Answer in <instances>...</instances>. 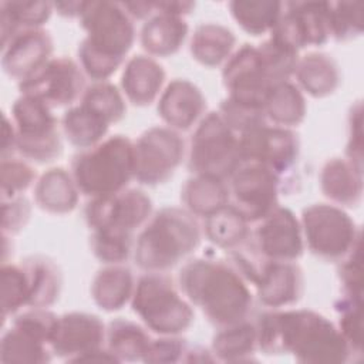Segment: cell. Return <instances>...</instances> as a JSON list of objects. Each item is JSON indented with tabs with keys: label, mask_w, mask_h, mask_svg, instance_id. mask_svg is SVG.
Instances as JSON below:
<instances>
[{
	"label": "cell",
	"mask_w": 364,
	"mask_h": 364,
	"mask_svg": "<svg viewBox=\"0 0 364 364\" xmlns=\"http://www.w3.org/2000/svg\"><path fill=\"white\" fill-rule=\"evenodd\" d=\"M257 350L291 354L300 363H347L354 351L326 316L309 309H270L257 316Z\"/></svg>",
	"instance_id": "6da1fadb"
},
{
	"label": "cell",
	"mask_w": 364,
	"mask_h": 364,
	"mask_svg": "<svg viewBox=\"0 0 364 364\" xmlns=\"http://www.w3.org/2000/svg\"><path fill=\"white\" fill-rule=\"evenodd\" d=\"M178 287L218 328L247 320L253 307L249 282L230 260L196 257L179 270Z\"/></svg>",
	"instance_id": "7a4b0ae2"
},
{
	"label": "cell",
	"mask_w": 364,
	"mask_h": 364,
	"mask_svg": "<svg viewBox=\"0 0 364 364\" xmlns=\"http://www.w3.org/2000/svg\"><path fill=\"white\" fill-rule=\"evenodd\" d=\"M134 21L124 3L85 1L80 23L87 36L78 47L85 77L102 82L117 73L136 38Z\"/></svg>",
	"instance_id": "3957f363"
},
{
	"label": "cell",
	"mask_w": 364,
	"mask_h": 364,
	"mask_svg": "<svg viewBox=\"0 0 364 364\" xmlns=\"http://www.w3.org/2000/svg\"><path fill=\"white\" fill-rule=\"evenodd\" d=\"M202 235L195 215L185 208L165 206L152 213L139 230L134 262L144 272L166 273L199 247Z\"/></svg>",
	"instance_id": "277c9868"
},
{
	"label": "cell",
	"mask_w": 364,
	"mask_h": 364,
	"mask_svg": "<svg viewBox=\"0 0 364 364\" xmlns=\"http://www.w3.org/2000/svg\"><path fill=\"white\" fill-rule=\"evenodd\" d=\"M70 171L80 193L90 199L117 193L135 179L134 141L121 134L107 136L74 155Z\"/></svg>",
	"instance_id": "5b68a950"
},
{
	"label": "cell",
	"mask_w": 364,
	"mask_h": 364,
	"mask_svg": "<svg viewBox=\"0 0 364 364\" xmlns=\"http://www.w3.org/2000/svg\"><path fill=\"white\" fill-rule=\"evenodd\" d=\"M129 303L142 324L159 336H181L195 320L193 306L166 273L145 272Z\"/></svg>",
	"instance_id": "8992f818"
},
{
	"label": "cell",
	"mask_w": 364,
	"mask_h": 364,
	"mask_svg": "<svg viewBox=\"0 0 364 364\" xmlns=\"http://www.w3.org/2000/svg\"><path fill=\"white\" fill-rule=\"evenodd\" d=\"M188 169L228 181L240 164L239 136L218 111L208 112L196 125L186 151Z\"/></svg>",
	"instance_id": "52a82bcc"
},
{
	"label": "cell",
	"mask_w": 364,
	"mask_h": 364,
	"mask_svg": "<svg viewBox=\"0 0 364 364\" xmlns=\"http://www.w3.org/2000/svg\"><path fill=\"white\" fill-rule=\"evenodd\" d=\"M304 246L324 262H340L360 242L354 219L334 203H313L300 218Z\"/></svg>",
	"instance_id": "ba28073f"
},
{
	"label": "cell",
	"mask_w": 364,
	"mask_h": 364,
	"mask_svg": "<svg viewBox=\"0 0 364 364\" xmlns=\"http://www.w3.org/2000/svg\"><path fill=\"white\" fill-rule=\"evenodd\" d=\"M17 134L16 149L28 162L50 164L63 154L58 118L43 101L21 94L11 107Z\"/></svg>",
	"instance_id": "9c48e42d"
},
{
	"label": "cell",
	"mask_w": 364,
	"mask_h": 364,
	"mask_svg": "<svg viewBox=\"0 0 364 364\" xmlns=\"http://www.w3.org/2000/svg\"><path fill=\"white\" fill-rule=\"evenodd\" d=\"M135 148V181L145 186H158L169 181L186 155L181 134L169 127H151L144 131Z\"/></svg>",
	"instance_id": "30bf717a"
},
{
	"label": "cell",
	"mask_w": 364,
	"mask_h": 364,
	"mask_svg": "<svg viewBox=\"0 0 364 364\" xmlns=\"http://www.w3.org/2000/svg\"><path fill=\"white\" fill-rule=\"evenodd\" d=\"M152 216L151 198L138 188H125L117 193L92 198L84 208L91 230L135 235Z\"/></svg>",
	"instance_id": "8fae6325"
},
{
	"label": "cell",
	"mask_w": 364,
	"mask_h": 364,
	"mask_svg": "<svg viewBox=\"0 0 364 364\" xmlns=\"http://www.w3.org/2000/svg\"><path fill=\"white\" fill-rule=\"evenodd\" d=\"M230 202L249 223H256L279 206L282 176L264 165L240 162L228 179Z\"/></svg>",
	"instance_id": "7c38bea8"
},
{
	"label": "cell",
	"mask_w": 364,
	"mask_h": 364,
	"mask_svg": "<svg viewBox=\"0 0 364 364\" xmlns=\"http://www.w3.org/2000/svg\"><path fill=\"white\" fill-rule=\"evenodd\" d=\"M85 88V74L80 64L64 55L51 57L31 75L18 81L21 94L34 97L53 109L75 105Z\"/></svg>",
	"instance_id": "4fadbf2b"
},
{
	"label": "cell",
	"mask_w": 364,
	"mask_h": 364,
	"mask_svg": "<svg viewBox=\"0 0 364 364\" xmlns=\"http://www.w3.org/2000/svg\"><path fill=\"white\" fill-rule=\"evenodd\" d=\"M240 162L267 166L282 178L293 169L300 155V139L291 128L263 124L239 135Z\"/></svg>",
	"instance_id": "5bb4252c"
},
{
	"label": "cell",
	"mask_w": 364,
	"mask_h": 364,
	"mask_svg": "<svg viewBox=\"0 0 364 364\" xmlns=\"http://www.w3.org/2000/svg\"><path fill=\"white\" fill-rule=\"evenodd\" d=\"M250 229L247 243L266 260L297 262L304 253L300 219L284 206H276Z\"/></svg>",
	"instance_id": "9a60e30c"
},
{
	"label": "cell",
	"mask_w": 364,
	"mask_h": 364,
	"mask_svg": "<svg viewBox=\"0 0 364 364\" xmlns=\"http://www.w3.org/2000/svg\"><path fill=\"white\" fill-rule=\"evenodd\" d=\"M328 10V1L283 3V13L270 37L297 53L323 46L330 40Z\"/></svg>",
	"instance_id": "2e32d148"
},
{
	"label": "cell",
	"mask_w": 364,
	"mask_h": 364,
	"mask_svg": "<svg viewBox=\"0 0 364 364\" xmlns=\"http://www.w3.org/2000/svg\"><path fill=\"white\" fill-rule=\"evenodd\" d=\"M223 85L232 101L264 109L269 91L274 87L263 64L257 46L243 44L233 51L222 70Z\"/></svg>",
	"instance_id": "e0dca14e"
},
{
	"label": "cell",
	"mask_w": 364,
	"mask_h": 364,
	"mask_svg": "<svg viewBox=\"0 0 364 364\" xmlns=\"http://www.w3.org/2000/svg\"><path fill=\"white\" fill-rule=\"evenodd\" d=\"M105 336L107 326L98 316L71 311L58 316L50 348L65 361L80 363L84 355L105 347Z\"/></svg>",
	"instance_id": "ac0fdd59"
},
{
	"label": "cell",
	"mask_w": 364,
	"mask_h": 364,
	"mask_svg": "<svg viewBox=\"0 0 364 364\" xmlns=\"http://www.w3.org/2000/svg\"><path fill=\"white\" fill-rule=\"evenodd\" d=\"M259 301L267 309L296 304L304 293V274L296 262L264 260L252 280Z\"/></svg>",
	"instance_id": "d6986e66"
},
{
	"label": "cell",
	"mask_w": 364,
	"mask_h": 364,
	"mask_svg": "<svg viewBox=\"0 0 364 364\" xmlns=\"http://www.w3.org/2000/svg\"><path fill=\"white\" fill-rule=\"evenodd\" d=\"M54 43L47 30L26 28L1 46L3 71L17 81L31 75L53 57Z\"/></svg>",
	"instance_id": "ffe728a7"
},
{
	"label": "cell",
	"mask_w": 364,
	"mask_h": 364,
	"mask_svg": "<svg viewBox=\"0 0 364 364\" xmlns=\"http://www.w3.org/2000/svg\"><path fill=\"white\" fill-rule=\"evenodd\" d=\"M158 115L166 127L189 131L206 112V98L199 87L186 78L172 80L158 100Z\"/></svg>",
	"instance_id": "44dd1931"
},
{
	"label": "cell",
	"mask_w": 364,
	"mask_h": 364,
	"mask_svg": "<svg viewBox=\"0 0 364 364\" xmlns=\"http://www.w3.org/2000/svg\"><path fill=\"white\" fill-rule=\"evenodd\" d=\"M165 78L164 67L154 57L134 55L122 71V94L132 105L148 107L161 95Z\"/></svg>",
	"instance_id": "7402d4cb"
},
{
	"label": "cell",
	"mask_w": 364,
	"mask_h": 364,
	"mask_svg": "<svg viewBox=\"0 0 364 364\" xmlns=\"http://www.w3.org/2000/svg\"><path fill=\"white\" fill-rule=\"evenodd\" d=\"M320 189L337 206H358L363 198L361 166L348 158L328 159L320 172Z\"/></svg>",
	"instance_id": "603a6c76"
},
{
	"label": "cell",
	"mask_w": 364,
	"mask_h": 364,
	"mask_svg": "<svg viewBox=\"0 0 364 364\" xmlns=\"http://www.w3.org/2000/svg\"><path fill=\"white\" fill-rule=\"evenodd\" d=\"M189 34V26L181 16L155 13L145 20L139 40L151 57H169L176 54Z\"/></svg>",
	"instance_id": "cb8c5ba5"
},
{
	"label": "cell",
	"mask_w": 364,
	"mask_h": 364,
	"mask_svg": "<svg viewBox=\"0 0 364 364\" xmlns=\"http://www.w3.org/2000/svg\"><path fill=\"white\" fill-rule=\"evenodd\" d=\"M80 199V191L71 175V171L55 166L47 169L34 185L36 205L53 215H65L73 212Z\"/></svg>",
	"instance_id": "d4e9b609"
},
{
	"label": "cell",
	"mask_w": 364,
	"mask_h": 364,
	"mask_svg": "<svg viewBox=\"0 0 364 364\" xmlns=\"http://www.w3.org/2000/svg\"><path fill=\"white\" fill-rule=\"evenodd\" d=\"M297 87L313 98L331 95L341 82L337 61L326 53H309L299 58L294 71Z\"/></svg>",
	"instance_id": "484cf974"
},
{
	"label": "cell",
	"mask_w": 364,
	"mask_h": 364,
	"mask_svg": "<svg viewBox=\"0 0 364 364\" xmlns=\"http://www.w3.org/2000/svg\"><path fill=\"white\" fill-rule=\"evenodd\" d=\"M135 277L124 264H105L91 282V297L104 311L121 310L131 301Z\"/></svg>",
	"instance_id": "4316f807"
},
{
	"label": "cell",
	"mask_w": 364,
	"mask_h": 364,
	"mask_svg": "<svg viewBox=\"0 0 364 364\" xmlns=\"http://www.w3.org/2000/svg\"><path fill=\"white\" fill-rule=\"evenodd\" d=\"M28 280L30 301L28 307H44L53 306L63 289V273L58 264L43 255H33L21 260Z\"/></svg>",
	"instance_id": "83f0119b"
},
{
	"label": "cell",
	"mask_w": 364,
	"mask_h": 364,
	"mask_svg": "<svg viewBox=\"0 0 364 364\" xmlns=\"http://www.w3.org/2000/svg\"><path fill=\"white\" fill-rule=\"evenodd\" d=\"M181 200L196 218H208L229 205V185L220 178L193 175L182 186Z\"/></svg>",
	"instance_id": "f1b7e54d"
},
{
	"label": "cell",
	"mask_w": 364,
	"mask_h": 364,
	"mask_svg": "<svg viewBox=\"0 0 364 364\" xmlns=\"http://www.w3.org/2000/svg\"><path fill=\"white\" fill-rule=\"evenodd\" d=\"M235 46L236 37L230 28L219 23H203L195 28L189 50L195 61L215 68L229 60Z\"/></svg>",
	"instance_id": "f546056e"
},
{
	"label": "cell",
	"mask_w": 364,
	"mask_h": 364,
	"mask_svg": "<svg viewBox=\"0 0 364 364\" xmlns=\"http://www.w3.org/2000/svg\"><path fill=\"white\" fill-rule=\"evenodd\" d=\"M109 125L104 117L82 102L70 107L61 118V131L65 139L80 151L107 138Z\"/></svg>",
	"instance_id": "4dcf8cb0"
},
{
	"label": "cell",
	"mask_w": 364,
	"mask_h": 364,
	"mask_svg": "<svg viewBox=\"0 0 364 364\" xmlns=\"http://www.w3.org/2000/svg\"><path fill=\"white\" fill-rule=\"evenodd\" d=\"M257 350V334L255 321L243 320L240 323L218 328L212 338L210 351L216 361L242 363L255 360Z\"/></svg>",
	"instance_id": "1f68e13d"
},
{
	"label": "cell",
	"mask_w": 364,
	"mask_h": 364,
	"mask_svg": "<svg viewBox=\"0 0 364 364\" xmlns=\"http://www.w3.org/2000/svg\"><path fill=\"white\" fill-rule=\"evenodd\" d=\"M151 341L148 328L129 318L118 317L107 324L105 347L118 361H142Z\"/></svg>",
	"instance_id": "d6a6232c"
},
{
	"label": "cell",
	"mask_w": 364,
	"mask_h": 364,
	"mask_svg": "<svg viewBox=\"0 0 364 364\" xmlns=\"http://www.w3.org/2000/svg\"><path fill=\"white\" fill-rule=\"evenodd\" d=\"M307 112L303 91L291 81L276 84L264 101V114L269 124L293 128L303 122Z\"/></svg>",
	"instance_id": "836d02e7"
},
{
	"label": "cell",
	"mask_w": 364,
	"mask_h": 364,
	"mask_svg": "<svg viewBox=\"0 0 364 364\" xmlns=\"http://www.w3.org/2000/svg\"><path fill=\"white\" fill-rule=\"evenodd\" d=\"M54 10L48 1H1L0 33L4 46L16 33L26 28H41Z\"/></svg>",
	"instance_id": "e575fe53"
},
{
	"label": "cell",
	"mask_w": 364,
	"mask_h": 364,
	"mask_svg": "<svg viewBox=\"0 0 364 364\" xmlns=\"http://www.w3.org/2000/svg\"><path fill=\"white\" fill-rule=\"evenodd\" d=\"M249 225L250 223L232 205H228L205 218L202 230L209 242L230 252L247 240L250 235Z\"/></svg>",
	"instance_id": "d590c367"
},
{
	"label": "cell",
	"mask_w": 364,
	"mask_h": 364,
	"mask_svg": "<svg viewBox=\"0 0 364 364\" xmlns=\"http://www.w3.org/2000/svg\"><path fill=\"white\" fill-rule=\"evenodd\" d=\"M229 10L239 27L250 36L272 33L282 13V1H230Z\"/></svg>",
	"instance_id": "8d00e7d4"
},
{
	"label": "cell",
	"mask_w": 364,
	"mask_h": 364,
	"mask_svg": "<svg viewBox=\"0 0 364 364\" xmlns=\"http://www.w3.org/2000/svg\"><path fill=\"white\" fill-rule=\"evenodd\" d=\"M53 355L48 344L13 324L1 336L0 360L3 363H50Z\"/></svg>",
	"instance_id": "74e56055"
},
{
	"label": "cell",
	"mask_w": 364,
	"mask_h": 364,
	"mask_svg": "<svg viewBox=\"0 0 364 364\" xmlns=\"http://www.w3.org/2000/svg\"><path fill=\"white\" fill-rule=\"evenodd\" d=\"M80 102L98 112L109 124L119 122L127 114V102L122 91L108 81L94 82L87 87Z\"/></svg>",
	"instance_id": "f35d334b"
},
{
	"label": "cell",
	"mask_w": 364,
	"mask_h": 364,
	"mask_svg": "<svg viewBox=\"0 0 364 364\" xmlns=\"http://www.w3.org/2000/svg\"><path fill=\"white\" fill-rule=\"evenodd\" d=\"M30 289L28 280L21 264L3 263L1 266V316L6 320L28 307Z\"/></svg>",
	"instance_id": "ab89813d"
},
{
	"label": "cell",
	"mask_w": 364,
	"mask_h": 364,
	"mask_svg": "<svg viewBox=\"0 0 364 364\" xmlns=\"http://www.w3.org/2000/svg\"><path fill=\"white\" fill-rule=\"evenodd\" d=\"M135 235L91 230V253L104 264H122L134 252Z\"/></svg>",
	"instance_id": "60d3db41"
},
{
	"label": "cell",
	"mask_w": 364,
	"mask_h": 364,
	"mask_svg": "<svg viewBox=\"0 0 364 364\" xmlns=\"http://www.w3.org/2000/svg\"><path fill=\"white\" fill-rule=\"evenodd\" d=\"M364 4L351 1L330 3L328 26L330 38L337 41H348L358 37L363 31Z\"/></svg>",
	"instance_id": "b9f144b4"
},
{
	"label": "cell",
	"mask_w": 364,
	"mask_h": 364,
	"mask_svg": "<svg viewBox=\"0 0 364 364\" xmlns=\"http://www.w3.org/2000/svg\"><path fill=\"white\" fill-rule=\"evenodd\" d=\"M336 311L338 313V330L350 344L354 354L363 351V309L361 299L340 297L336 303Z\"/></svg>",
	"instance_id": "7bdbcfd3"
},
{
	"label": "cell",
	"mask_w": 364,
	"mask_h": 364,
	"mask_svg": "<svg viewBox=\"0 0 364 364\" xmlns=\"http://www.w3.org/2000/svg\"><path fill=\"white\" fill-rule=\"evenodd\" d=\"M0 169L1 199L23 195L36 182V172L24 158H4Z\"/></svg>",
	"instance_id": "ee69618b"
},
{
	"label": "cell",
	"mask_w": 364,
	"mask_h": 364,
	"mask_svg": "<svg viewBox=\"0 0 364 364\" xmlns=\"http://www.w3.org/2000/svg\"><path fill=\"white\" fill-rule=\"evenodd\" d=\"M58 316L44 307H30L14 314L11 324L50 346Z\"/></svg>",
	"instance_id": "f6af8a7d"
},
{
	"label": "cell",
	"mask_w": 364,
	"mask_h": 364,
	"mask_svg": "<svg viewBox=\"0 0 364 364\" xmlns=\"http://www.w3.org/2000/svg\"><path fill=\"white\" fill-rule=\"evenodd\" d=\"M218 112L228 127L239 135L267 122L264 109L237 104L228 97L222 101Z\"/></svg>",
	"instance_id": "bcb514c9"
},
{
	"label": "cell",
	"mask_w": 364,
	"mask_h": 364,
	"mask_svg": "<svg viewBox=\"0 0 364 364\" xmlns=\"http://www.w3.org/2000/svg\"><path fill=\"white\" fill-rule=\"evenodd\" d=\"M338 279L343 296L363 299L361 242L338 262Z\"/></svg>",
	"instance_id": "7dc6e473"
},
{
	"label": "cell",
	"mask_w": 364,
	"mask_h": 364,
	"mask_svg": "<svg viewBox=\"0 0 364 364\" xmlns=\"http://www.w3.org/2000/svg\"><path fill=\"white\" fill-rule=\"evenodd\" d=\"M188 343L181 336H159L152 338L148 351L144 355V363H179L185 361Z\"/></svg>",
	"instance_id": "c3c4849f"
},
{
	"label": "cell",
	"mask_w": 364,
	"mask_h": 364,
	"mask_svg": "<svg viewBox=\"0 0 364 364\" xmlns=\"http://www.w3.org/2000/svg\"><path fill=\"white\" fill-rule=\"evenodd\" d=\"M1 232L3 235L13 236L21 232L30 220L31 203L24 195L9 199H1Z\"/></svg>",
	"instance_id": "681fc988"
},
{
	"label": "cell",
	"mask_w": 364,
	"mask_h": 364,
	"mask_svg": "<svg viewBox=\"0 0 364 364\" xmlns=\"http://www.w3.org/2000/svg\"><path fill=\"white\" fill-rule=\"evenodd\" d=\"M346 158L361 166L363 164V132H361V104L358 102L348 115V142Z\"/></svg>",
	"instance_id": "f907efd6"
},
{
	"label": "cell",
	"mask_w": 364,
	"mask_h": 364,
	"mask_svg": "<svg viewBox=\"0 0 364 364\" xmlns=\"http://www.w3.org/2000/svg\"><path fill=\"white\" fill-rule=\"evenodd\" d=\"M17 145V134L13 121L9 119L7 115H4V122H3V142H1V159L13 156Z\"/></svg>",
	"instance_id": "816d5d0a"
},
{
	"label": "cell",
	"mask_w": 364,
	"mask_h": 364,
	"mask_svg": "<svg viewBox=\"0 0 364 364\" xmlns=\"http://www.w3.org/2000/svg\"><path fill=\"white\" fill-rule=\"evenodd\" d=\"M85 1H65V3H54V9L57 10L58 14L64 17H81L82 10H84Z\"/></svg>",
	"instance_id": "f5cc1de1"
}]
</instances>
